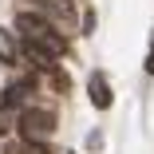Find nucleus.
Masks as SVG:
<instances>
[{"instance_id":"obj_5","label":"nucleus","mask_w":154,"mask_h":154,"mask_svg":"<svg viewBox=\"0 0 154 154\" xmlns=\"http://www.w3.org/2000/svg\"><path fill=\"white\" fill-rule=\"evenodd\" d=\"M16 119H20V115H16V107H8V103H4V107H0V134H8Z\"/></svg>"},{"instance_id":"obj_4","label":"nucleus","mask_w":154,"mask_h":154,"mask_svg":"<svg viewBox=\"0 0 154 154\" xmlns=\"http://www.w3.org/2000/svg\"><path fill=\"white\" fill-rule=\"evenodd\" d=\"M87 95H91V103H95L99 111H107V107H111V87H107V79H103V75H91Z\"/></svg>"},{"instance_id":"obj_2","label":"nucleus","mask_w":154,"mask_h":154,"mask_svg":"<svg viewBox=\"0 0 154 154\" xmlns=\"http://www.w3.org/2000/svg\"><path fill=\"white\" fill-rule=\"evenodd\" d=\"M20 134L32 142V146H40V142H48L51 134H55V115L51 111H40V107H28V111H20Z\"/></svg>"},{"instance_id":"obj_3","label":"nucleus","mask_w":154,"mask_h":154,"mask_svg":"<svg viewBox=\"0 0 154 154\" xmlns=\"http://www.w3.org/2000/svg\"><path fill=\"white\" fill-rule=\"evenodd\" d=\"M36 4H40V12H48L51 20V28H55V32H59V28H71V20H75V12H71V4H67V0H36Z\"/></svg>"},{"instance_id":"obj_1","label":"nucleus","mask_w":154,"mask_h":154,"mask_svg":"<svg viewBox=\"0 0 154 154\" xmlns=\"http://www.w3.org/2000/svg\"><path fill=\"white\" fill-rule=\"evenodd\" d=\"M16 36L24 40V48L32 51V55H44V59H59V55L67 51L63 32H55L44 16H32V12H20L16 16Z\"/></svg>"},{"instance_id":"obj_6","label":"nucleus","mask_w":154,"mask_h":154,"mask_svg":"<svg viewBox=\"0 0 154 154\" xmlns=\"http://www.w3.org/2000/svg\"><path fill=\"white\" fill-rule=\"evenodd\" d=\"M146 71L154 75V44H150V55H146Z\"/></svg>"}]
</instances>
